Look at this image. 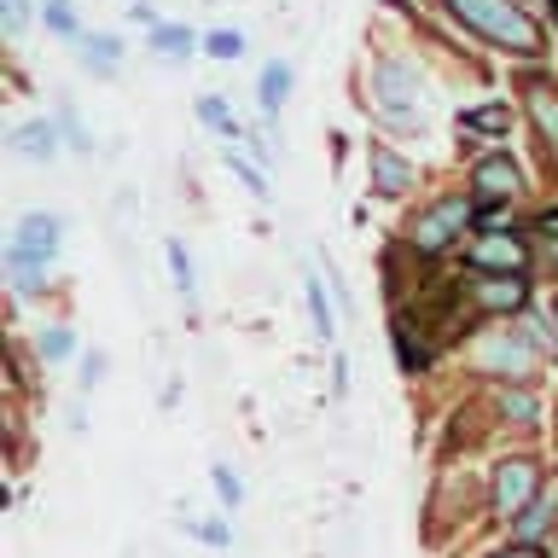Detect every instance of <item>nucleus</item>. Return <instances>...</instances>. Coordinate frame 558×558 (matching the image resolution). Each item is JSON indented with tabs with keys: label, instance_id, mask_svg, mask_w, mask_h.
<instances>
[{
	"label": "nucleus",
	"instance_id": "7c9ffc66",
	"mask_svg": "<svg viewBox=\"0 0 558 558\" xmlns=\"http://www.w3.org/2000/svg\"><path fill=\"white\" fill-rule=\"evenodd\" d=\"M7 24H12V29L24 24V0H7Z\"/></svg>",
	"mask_w": 558,
	"mask_h": 558
},
{
	"label": "nucleus",
	"instance_id": "4468645a",
	"mask_svg": "<svg viewBox=\"0 0 558 558\" xmlns=\"http://www.w3.org/2000/svg\"><path fill=\"white\" fill-rule=\"evenodd\" d=\"M151 47L163 52V59H186V52H192V29L186 24H157L151 29Z\"/></svg>",
	"mask_w": 558,
	"mask_h": 558
},
{
	"label": "nucleus",
	"instance_id": "39448f33",
	"mask_svg": "<svg viewBox=\"0 0 558 558\" xmlns=\"http://www.w3.org/2000/svg\"><path fill=\"white\" fill-rule=\"evenodd\" d=\"M471 268L477 274H518L523 268V244L512 239V233H483L477 239V251H471Z\"/></svg>",
	"mask_w": 558,
	"mask_h": 558
},
{
	"label": "nucleus",
	"instance_id": "a211bd4d",
	"mask_svg": "<svg viewBox=\"0 0 558 558\" xmlns=\"http://www.w3.org/2000/svg\"><path fill=\"white\" fill-rule=\"evenodd\" d=\"M530 111H535L541 129L558 140V94H553V87H535V94H530Z\"/></svg>",
	"mask_w": 558,
	"mask_h": 558
},
{
	"label": "nucleus",
	"instance_id": "c85d7f7f",
	"mask_svg": "<svg viewBox=\"0 0 558 558\" xmlns=\"http://www.w3.org/2000/svg\"><path fill=\"white\" fill-rule=\"evenodd\" d=\"M99 373H105V355L94 349V355H87V373H82V384H87V390H94V384H99Z\"/></svg>",
	"mask_w": 558,
	"mask_h": 558
},
{
	"label": "nucleus",
	"instance_id": "bb28decb",
	"mask_svg": "<svg viewBox=\"0 0 558 558\" xmlns=\"http://www.w3.org/2000/svg\"><path fill=\"white\" fill-rule=\"evenodd\" d=\"M500 408L512 413V418H523V425L535 418V401H530V396H512V390H506V396H500Z\"/></svg>",
	"mask_w": 558,
	"mask_h": 558
},
{
	"label": "nucleus",
	"instance_id": "a878e982",
	"mask_svg": "<svg viewBox=\"0 0 558 558\" xmlns=\"http://www.w3.org/2000/svg\"><path fill=\"white\" fill-rule=\"evenodd\" d=\"M227 163H233V169L244 174V186H251V192H256V198H268V181H262V174H256L251 163H244V157H239V151H227Z\"/></svg>",
	"mask_w": 558,
	"mask_h": 558
},
{
	"label": "nucleus",
	"instance_id": "9d476101",
	"mask_svg": "<svg viewBox=\"0 0 558 558\" xmlns=\"http://www.w3.org/2000/svg\"><path fill=\"white\" fill-rule=\"evenodd\" d=\"M523 279L518 274H495V279H477V303L483 308H523Z\"/></svg>",
	"mask_w": 558,
	"mask_h": 558
},
{
	"label": "nucleus",
	"instance_id": "f8f14e48",
	"mask_svg": "<svg viewBox=\"0 0 558 558\" xmlns=\"http://www.w3.org/2000/svg\"><path fill=\"white\" fill-rule=\"evenodd\" d=\"M198 122H204V129H216L221 140H244L233 111H227V99H216V94H198Z\"/></svg>",
	"mask_w": 558,
	"mask_h": 558
},
{
	"label": "nucleus",
	"instance_id": "6ab92c4d",
	"mask_svg": "<svg viewBox=\"0 0 558 558\" xmlns=\"http://www.w3.org/2000/svg\"><path fill=\"white\" fill-rule=\"evenodd\" d=\"M204 52H209V59H239V52H244V35H239V29H209V35H204Z\"/></svg>",
	"mask_w": 558,
	"mask_h": 558
},
{
	"label": "nucleus",
	"instance_id": "f3484780",
	"mask_svg": "<svg viewBox=\"0 0 558 558\" xmlns=\"http://www.w3.org/2000/svg\"><path fill=\"white\" fill-rule=\"evenodd\" d=\"M12 286H17V291H41V286H47V262L12 256Z\"/></svg>",
	"mask_w": 558,
	"mask_h": 558
},
{
	"label": "nucleus",
	"instance_id": "4be33fe9",
	"mask_svg": "<svg viewBox=\"0 0 558 558\" xmlns=\"http://www.w3.org/2000/svg\"><path fill=\"white\" fill-rule=\"evenodd\" d=\"M169 274H174V286H181V291H192V256H186L181 239H169Z\"/></svg>",
	"mask_w": 558,
	"mask_h": 558
},
{
	"label": "nucleus",
	"instance_id": "2eb2a0df",
	"mask_svg": "<svg viewBox=\"0 0 558 558\" xmlns=\"http://www.w3.org/2000/svg\"><path fill=\"white\" fill-rule=\"evenodd\" d=\"M117 52H122V41H117V35H82V59L94 64L99 76H105V70L117 64Z\"/></svg>",
	"mask_w": 558,
	"mask_h": 558
},
{
	"label": "nucleus",
	"instance_id": "b1692460",
	"mask_svg": "<svg viewBox=\"0 0 558 558\" xmlns=\"http://www.w3.org/2000/svg\"><path fill=\"white\" fill-rule=\"evenodd\" d=\"M209 483H216V495H221L227 506H239V495H244V488H239V477H233L227 465H216V471H209Z\"/></svg>",
	"mask_w": 558,
	"mask_h": 558
},
{
	"label": "nucleus",
	"instance_id": "9b49d317",
	"mask_svg": "<svg viewBox=\"0 0 558 558\" xmlns=\"http://www.w3.org/2000/svg\"><path fill=\"white\" fill-rule=\"evenodd\" d=\"M262 111H268V117H279V105H286L291 99V64L286 59H268V70H262Z\"/></svg>",
	"mask_w": 558,
	"mask_h": 558
},
{
	"label": "nucleus",
	"instance_id": "c756f323",
	"mask_svg": "<svg viewBox=\"0 0 558 558\" xmlns=\"http://www.w3.org/2000/svg\"><path fill=\"white\" fill-rule=\"evenodd\" d=\"M541 256H547V268H558V233L541 239Z\"/></svg>",
	"mask_w": 558,
	"mask_h": 558
},
{
	"label": "nucleus",
	"instance_id": "423d86ee",
	"mask_svg": "<svg viewBox=\"0 0 558 558\" xmlns=\"http://www.w3.org/2000/svg\"><path fill=\"white\" fill-rule=\"evenodd\" d=\"M366 163H373V186L378 192H408L413 186V169H408V157H396L390 146H384V140H373V151H366Z\"/></svg>",
	"mask_w": 558,
	"mask_h": 558
},
{
	"label": "nucleus",
	"instance_id": "f03ea898",
	"mask_svg": "<svg viewBox=\"0 0 558 558\" xmlns=\"http://www.w3.org/2000/svg\"><path fill=\"white\" fill-rule=\"evenodd\" d=\"M535 495V460H506L495 471V512L500 518H523Z\"/></svg>",
	"mask_w": 558,
	"mask_h": 558
},
{
	"label": "nucleus",
	"instance_id": "2f4dec72",
	"mask_svg": "<svg viewBox=\"0 0 558 558\" xmlns=\"http://www.w3.org/2000/svg\"><path fill=\"white\" fill-rule=\"evenodd\" d=\"M500 558H535V547H512V553H500Z\"/></svg>",
	"mask_w": 558,
	"mask_h": 558
},
{
	"label": "nucleus",
	"instance_id": "473e14b6",
	"mask_svg": "<svg viewBox=\"0 0 558 558\" xmlns=\"http://www.w3.org/2000/svg\"><path fill=\"white\" fill-rule=\"evenodd\" d=\"M553 12H558V0H553Z\"/></svg>",
	"mask_w": 558,
	"mask_h": 558
},
{
	"label": "nucleus",
	"instance_id": "412c9836",
	"mask_svg": "<svg viewBox=\"0 0 558 558\" xmlns=\"http://www.w3.org/2000/svg\"><path fill=\"white\" fill-rule=\"evenodd\" d=\"M47 29L76 35V41H82V24H76V12H70V0H47Z\"/></svg>",
	"mask_w": 558,
	"mask_h": 558
},
{
	"label": "nucleus",
	"instance_id": "5701e85b",
	"mask_svg": "<svg viewBox=\"0 0 558 558\" xmlns=\"http://www.w3.org/2000/svg\"><path fill=\"white\" fill-rule=\"evenodd\" d=\"M70 349H76V338H70L64 326H47V331H41V355H47V361H64Z\"/></svg>",
	"mask_w": 558,
	"mask_h": 558
},
{
	"label": "nucleus",
	"instance_id": "aec40b11",
	"mask_svg": "<svg viewBox=\"0 0 558 558\" xmlns=\"http://www.w3.org/2000/svg\"><path fill=\"white\" fill-rule=\"evenodd\" d=\"M506 105H477V111H465V129H483V134H506Z\"/></svg>",
	"mask_w": 558,
	"mask_h": 558
},
{
	"label": "nucleus",
	"instance_id": "7ed1b4c3",
	"mask_svg": "<svg viewBox=\"0 0 558 558\" xmlns=\"http://www.w3.org/2000/svg\"><path fill=\"white\" fill-rule=\"evenodd\" d=\"M471 216H465V204H453V198H442L436 209H425V221L413 227V251H425V256H436V251H448L453 244V233H460Z\"/></svg>",
	"mask_w": 558,
	"mask_h": 558
},
{
	"label": "nucleus",
	"instance_id": "0eeeda50",
	"mask_svg": "<svg viewBox=\"0 0 558 558\" xmlns=\"http://www.w3.org/2000/svg\"><path fill=\"white\" fill-rule=\"evenodd\" d=\"M378 99H384V111H396V117H418L413 111V70L378 64Z\"/></svg>",
	"mask_w": 558,
	"mask_h": 558
},
{
	"label": "nucleus",
	"instance_id": "dca6fc26",
	"mask_svg": "<svg viewBox=\"0 0 558 558\" xmlns=\"http://www.w3.org/2000/svg\"><path fill=\"white\" fill-rule=\"evenodd\" d=\"M17 151H29L35 163H47V157H52V129H47V122H29V129H17Z\"/></svg>",
	"mask_w": 558,
	"mask_h": 558
},
{
	"label": "nucleus",
	"instance_id": "20e7f679",
	"mask_svg": "<svg viewBox=\"0 0 558 558\" xmlns=\"http://www.w3.org/2000/svg\"><path fill=\"white\" fill-rule=\"evenodd\" d=\"M52 251H59V216H47V209H35V216H24V227H17V239H12V256H35V262H47Z\"/></svg>",
	"mask_w": 558,
	"mask_h": 558
},
{
	"label": "nucleus",
	"instance_id": "393cba45",
	"mask_svg": "<svg viewBox=\"0 0 558 558\" xmlns=\"http://www.w3.org/2000/svg\"><path fill=\"white\" fill-rule=\"evenodd\" d=\"M547 518H553V512H547V506H530V512H523V518H518V535H523V541H535L541 530H547Z\"/></svg>",
	"mask_w": 558,
	"mask_h": 558
},
{
	"label": "nucleus",
	"instance_id": "f257e3e1",
	"mask_svg": "<svg viewBox=\"0 0 558 558\" xmlns=\"http://www.w3.org/2000/svg\"><path fill=\"white\" fill-rule=\"evenodd\" d=\"M448 7L460 12L483 41H495L506 52H535V24L512 7V0H448Z\"/></svg>",
	"mask_w": 558,
	"mask_h": 558
},
{
	"label": "nucleus",
	"instance_id": "cd10ccee",
	"mask_svg": "<svg viewBox=\"0 0 558 558\" xmlns=\"http://www.w3.org/2000/svg\"><path fill=\"white\" fill-rule=\"evenodd\" d=\"M59 129H64V140H70V146H76V151H87V146H94V140H87V129H82V122L70 117V111L59 117Z\"/></svg>",
	"mask_w": 558,
	"mask_h": 558
},
{
	"label": "nucleus",
	"instance_id": "1a4fd4ad",
	"mask_svg": "<svg viewBox=\"0 0 558 558\" xmlns=\"http://www.w3.org/2000/svg\"><path fill=\"white\" fill-rule=\"evenodd\" d=\"M471 181H477V192H483V198H512V192L523 186V181H518V163H512V157H483Z\"/></svg>",
	"mask_w": 558,
	"mask_h": 558
},
{
	"label": "nucleus",
	"instance_id": "6e6552de",
	"mask_svg": "<svg viewBox=\"0 0 558 558\" xmlns=\"http://www.w3.org/2000/svg\"><path fill=\"white\" fill-rule=\"evenodd\" d=\"M483 366H506L512 378H530L535 349L523 343V338H488V343H483Z\"/></svg>",
	"mask_w": 558,
	"mask_h": 558
},
{
	"label": "nucleus",
	"instance_id": "ddd939ff",
	"mask_svg": "<svg viewBox=\"0 0 558 558\" xmlns=\"http://www.w3.org/2000/svg\"><path fill=\"white\" fill-rule=\"evenodd\" d=\"M308 320H314V338H331L338 320H331V303H326V279L308 274Z\"/></svg>",
	"mask_w": 558,
	"mask_h": 558
}]
</instances>
